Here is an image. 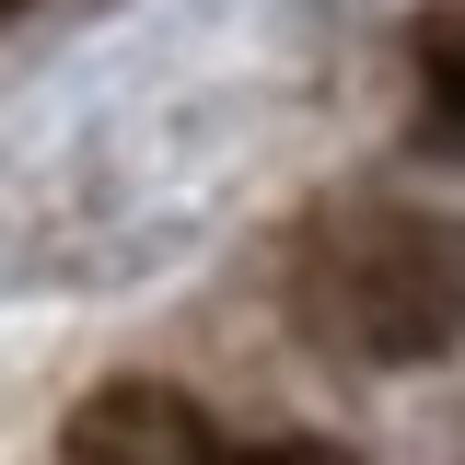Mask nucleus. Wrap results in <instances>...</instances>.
<instances>
[{"label":"nucleus","instance_id":"1","mask_svg":"<svg viewBox=\"0 0 465 465\" xmlns=\"http://www.w3.org/2000/svg\"><path fill=\"white\" fill-rule=\"evenodd\" d=\"M302 314L349 361H384V372L442 361L465 338V222L407 210V198L338 210V222L302 244Z\"/></svg>","mask_w":465,"mask_h":465},{"label":"nucleus","instance_id":"2","mask_svg":"<svg viewBox=\"0 0 465 465\" xmlns=\"http://www.w3.org/2000/svg\"><path fill=\"white\" fill-rule=\"evenodd\" d=\"M58 465H222V430H210V407H198V396L128 372V384H105V396L70 407Z\"/></svg>","mask_w":465,"mask_h":465},{"label":"nucleus","instance_id":"3","mask_svg":"<svg viewBox=\"0 0 465 465\" xmlns=\"http://www.w3.org/2000/svg\"><path fill=\"white\" fill-rule=\"evenodd\" d=\"M419 152L465 163V12H442L419 35Z\"/></svg>","mask_w":465,"mask_h":465},{"label":"nucleus","instance_id":"4","mask_svg":"<svg viewBox=\"0 0 465 465\" xmlns=\"http://www.w3.org/2000/svg\"><path fill=\"white\" fill-rule=\"evenodd\" d=\"M222 465H361L338 442H222Z\"/></svg>","mask_w":465,"mask_h":465},{"label":"nucleus","instance_id":"5","mask_svg":"<svg viewBox=\"0 0 465 465\" xmlns=\"http://www.w3.org/2000/svg\"><path fill=\"white\" fill-rule=\"evenodd\" d=\"M0 12H24V0H0Z\"/></svg>","mask_w":465,"mask_h":465}]
</instances>
